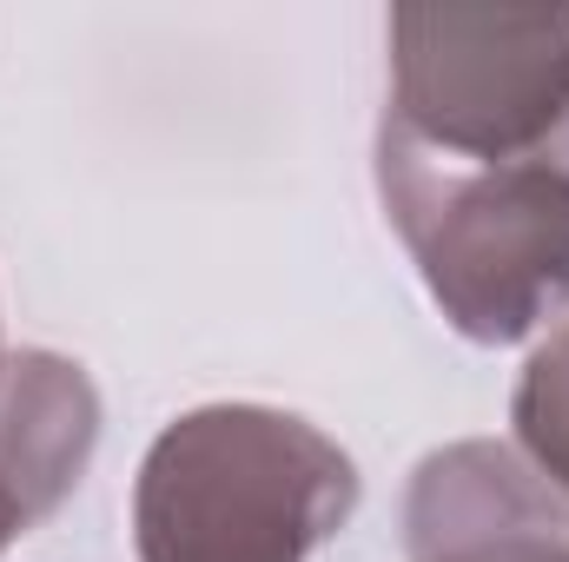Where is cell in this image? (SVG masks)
<instances>
[{"instance_id":"1","label":"cell","mask_w":569,"mask_h":562,"mask_svg":"<svg viewBox=\"0 0 569 562\" xmlns=\"http://www.w3.org/2000/svg\"><path fill=\"white\" fill-rule=\"evenodd\" d=\"M358 510V463L298 411L199 404L140 456V562H311Z\"/></svg>"},{"instance_id":"5","label":"cell","mask_w":569,"mask_h":562,"mask_svg":"<svg viewBox=\"0 0 569 562\" xmlns=\"http://www.w3.org/2000/svg\"><path fill=\"white\" fill-rule=\"evenodd\" d=\"M100 450V391L60 351H0V556L47 523Z\"/></svg>"},{"instance_id":"6","label":"cell","mask_w":569,"mask_h":562,"mask_svg":"<svg viewBox=\"0 0 569 562\" xmlns=\"http://www.w3.org/2000/svg\"><path fill=\"white\" fill-rule=\"evenodd\" d=\"M510 423H517V456L557 490V503L569 510V324H557L510 398Z\"/></svg>"},{"instance_id":"3","label":"cell","mask_w":569,"mask_h":562,"mask_svg":"<svg viewBox=\"0 0 569 562\" xmlns=\"http://www.w3.org/2000/svg\"><path fill=\"white\" fill-rule=\"evenodd\" d=\"M563 127L569 7H391L385 140L443 165H490Z\"/></svg>"},{"instance_id":"2","label":"cell","mask_w":569,"mask_h":562,"mask_svg":"<svg viewBox=\"0 0 569 562\" xmlns=\"http://www.w3.org/2000/svg\"><path fill=\"white\" fill-rule=\"evenodd\" d=\"M378 199L457 338L523 344L569 304V127L490 165H443L378 133Z\"/></svg>"},{"instance_id":"4","label":"cell","mask_w":569,"mask_h":562,"mask_svg":"<svg viewBox=\"0 0 569 562\" xmlns=\"http://www.w3.org/2000/svg\"><path fill=\"white\" fill-rule=\"evenodd\" d=\"M405 562H569V510L510 443L463 436L411 470Z\"/></svg>"}]
</instances>
